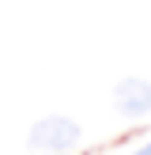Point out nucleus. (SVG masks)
<instances>
[{
    "label": "nucleus",
    "instance_id": "1",
    "mask_svg": "<svg viewBox=\"0 0 151 155\" xmlns=\"http://www.w3.org/2000/svg\"><path fill=\"white\" fill-rule=\"evenodd\" d=\"M27 144L34 151H49V155H60L68 148H76L79 144V125H76L72 117H60V114H53V117H42L34 129H30Z\"/></svg>",
    "mask_w": 151,
    "mask_h": 155
},
{
    "label": "nucleus",
    "instance_id": "2",
    "mask_svg": "<svg viewBox=\"0 0 151 155\" xmlns=\"http://www.w3.org/2000/svg\"><path fill=\"white\" fill-rule=\"evenodd\" d=\"M113 110L121 117H147L151 114V80L128 76L113 87Z\"/></svg>",
    "mask_w": 151,
    "mask_h": 155
},
{
    "label": "nucleus",
    "instance_id": "3",
    "mask_svg": "<svg viewBox=\"0 0 151 155\" xmlns=\"http://www.w3.org/2000/svg\"><path fill=\"white\" fill-rule=\"evenodd\" d=\"M132 155H151V140H147V144H143V148H136Z\"/></svg>",
    "mask_w": 151,
    "mask_h": 155
}]
</instances>
